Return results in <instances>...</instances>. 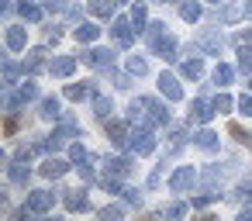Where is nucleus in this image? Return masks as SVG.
Returning a JSON list of instances; mask_svg holds the SVG:
<instances>
[{"mask_svg": "<svg viewBox=\"0 0 252 221\" xmlns=\"http://www.w3.org/2000/svg\"><path fill=\"white\" fill-rule=\"evenodd\" d=\"M128 121H145L149 128L169 125V111H166V104H159V100H152V97H138V100H131V107H128Z\"/></svg>", "mask_w": 252, "mask_h": 221, "instance_id": "1", "label": "nucleus"}, {"mask_svg": "<svg viewBox=\"0 0 252 221\" xmlns=\"http://www.w3.org/2000/svg\"><path fill=\"white\" fill-rule=\"evenodd\" d=\"M145 42H149L152 56H159V59H166V63L176 59V42L166 35V25H162V21H156V25L145 28Z\"/></svg>", "mask_w": 252, "mask_h": 221, "instance_id": "2", "label": "nucleus"}, {"mask_svg": "<svg viewBox=\"0 0 252 221\" xmlns=\"http://www.w3.org/2000/svg\"><path fill=\"white\" fill-rule=\"evenodd\" d=\"M128 145H131V152H135V156H149V152L156 149V138H152V128H149V125H142V128H135V131L128 135Z\"/></svg>", "mask_w": 252, "mask_h": 221, "instance_id": "3", "label": "nucleus"}, {"mask_svg": "<svg viewBox=\"0 0 252 221\" xmlns=\"http://www.w3.org/2000/svg\"><path fill=\"white\" fill-rule=\"evenodd\" d=\"M111 38H114V45L128 49L131 38H135V21H128V18H114V25H111Z\"/></svg>", "mask_w": 252, "mask_h": 221, "instance_id": "4", "label": "nucleus"}, {"mask_svg": "<svg viewBox=\"0 0 252 221\" xmlns=\"http://www.w3.org/2000/svg\"><path fill=\"white\" fill-rule=\"evenodd\" d=\"M25 207H28L32 214H49V211L56 207V193H49V190H35V193H28Z\"/></svg>", "mask_w": 252, "mask_h": 221, "instance_id": "5", "label": "nucleus"}, {"mask_svg": "<svg viewBox=\"0 0 252 221\" xmlns=\"http://www.w3.org/2000/svg\"><path fill=\"white\" fill-rule=\"evenodd\" d=\"M73 135H76V121H69V118H66V121H63V125L49 135V138H45V149H52V152H56V149H63Z\"/></svg>", "mask_w": 252, "mask_h": 221, "instance_id": "6", "label": "nucleus"}, {"mask_svg": "<svg viewBox=\"0 0 252 221\" xmlns=\"http://www.w3.org/2000/svg\"><path fill=\"white\" fill-rule=\"evenodd\" d=\"M193 183H197V173H193V166H180V169L169 176V190H173V193H187Z\"/></svg>", "mask_w": 252, "mask_h": 221, "instance_id": "7", "label": "nucleus"}, {"mask_svg": "<svg viewBox=\"0 0 252 221\" xmlns=\"http://www.w3.org/2000/svg\"><path fill=\"white\" fill-rule=\"evenodd\" d=\"M35 97H38V87L28 80V83H21V90H18V94H7V97H4V107H7V111H14L18 104H28V100H35Z\"/></svg>", "mask_w": 252, "mask_h": 221, "instance_id": "8", "label": "nucleus"}, {"mask_svg": "<svg viewBox=\"0 0 252 221\" xmlns=\"http://www.w3.org/2000/svg\"><path fill=\"white\" fill-rule=\"evenodd\" d=\"M83 63L94 66V69H111L114 66V52L111 49H90V52H83Z\"/></svg>", "mask_w": 252, "mask_h": 221, "instance_id": "9", "label": "nucleus"}, {"mask_svg": "<svg viewBox=\"0 0 252 221\" xmlns=\"http://www.w3.org/2000/svg\"><path fill=\"white\" fill-rule=\"evenodd\" d=\"M221 45H224V38L218 32H211V28L197 35V49H204L207 56H221Z\"/></svg>", "mask_w": 252, "mask_h": 221, "instance_id": "10", "label": "nucleus"}, {"mask_svg": "<svg viewBox=\"0 0 252 221\" xmlns=\"http://www.w3.org/2000/svg\"><path fill=\"white\" fill-rule=\"evenodd\" d=\"M214 114H218L214 100H193V104H190V121H197V125H207Z\"/></svg>", "mask_w": 252, "mask_h": 221, "instance_id": "11", "label": "nucleus"}, {"mask_svg": "<svg viewBox=\"0 0 252 221\" xmlns=\"http://www.w3.org/2000/svg\"><path fill=\"white\" fill-rule=\"evenodd\" d=\"M159 90H162V97H166V100H183L180 80H176V76H169V73H162V76H159Z\"/></svg>", "mask_w": 252, "mask_h": 221, "instance_id": "12", "label": "nucleus"}, {"mask_svg": "<svg viewBox=\"0 0 252 221\" xmlns=\"http://www.w3.org/2000/svg\"><path fill=\"white\" fill-rule=\"evenodd\" d=\"M21 69L32 73V76L42 73V69H45V49H32V52L25 56V63H21Z\"/></svg>", "mask_w": 252, "mask_h": 221, "instance_id": "13", "label": "nucleus"}, {"mask_svg": "<svg viewBox=\"0 0 252 221\" xmlns=\"http://www.w3.org/2000/svg\"><path fill=\"white\" fill-rule=\"evenodd\" d=\"M121 4H125V0H90V14L94 18H111Z\"/></svg>", "mask_w": 252, "mask_h": 221, "instance_id": "14", "label": "nucleus"}, {"mask_svg": "<svg viewBox=\"0 0 252 221\" xmlns=\"http://www.w3.org/2000/svg\"><path fill=\"white\" fill-rule=\"evenodd\" d=\"M25 45H28V32H25L21 25H11V28H7V49H11V52H21Z\"/></svg>", "mask_w": 252, "mask_h": 221, "instance_id": "15", "label": "nucleus"}, {"mask_svg": "<svg viewBox=\"0 0 252 221\" xmlns=\"http://www.w3.org/2000/svg\"><path fill=\"white\" fill-rule=\"evenodd\" d=\"M66 169H69V162H66V159H59V156H52V159H45V162H42V176H49V180H59Z\"/></svg>", "mask_w": 252, "mask_h": 221, "instance_id": "16", "label": "nucleus"}, {"mask_svg": "<svg viewBox=\"0 0 252 221\" xmlns=\"http://www.w3.org/2000/svg\"><path fill=\"white\" fill-rule=\"evenodd\" d=\"M28 176H32V169L25 166V159H14V162L7 166V180H11V183L25 187V183H28Z\"/></svg>", "mask_w": 252, "mask_h": 221, "instance_id": "17", "label": "nucleus"}, {"mask_svg": "<svg viewBox=\"0 0 252 221\" xmlns=\"http://www.w3.org/2000/svg\"><path fill=\"white\" fill-rule=\"evenodd\" d=\"M66 211H87V190H63Z\"/></svg>", "mask_w": 252, "mask_h": 221, "instance_id": "18", "label": "nucleus"}, {"mask_svg": "<svg viewBox=\"0 0 252 221\" xmlns=\"http://www.w3.org/2000/svg\"><path fill=\"white\" fill-rule=\"evenodd\" d=\"M94 94H97L94 83H69V87H66V97H69V100H90Z\"/></svg>", "mask_w": 252, "mask_h": 221, "instance_id": "19", "label": "nucleus"}, {"mask_svg": "<svg viewBox=\"0 0 252 221\" xmlns=\"http://www.w3.org/2000/svg\"><path fill=\"white\" fill-rule=\"evenodd\" d=\"M107 138H111L114 145H125V142H128V125H121V121H111V118H107Z\"/></svg>", "mask_w": 252, "mask_h": 221, "instance_id": "20", "label": "nucleus"}, {"mask_svg": "<svg viewBox=\"0 0 252 221\" xmlns=\"http://www.w3.org/2000/svg\"><path fill=\"white\" fill-rule=\"evenodd\" d=\"M49 69H52V76H69V73L76 69V59H73V56H59Z\"/></svg>", "mask_w": 252, "mask_h": 221, "instance_id": "21", "label": "nucleus"}, {"mask_svg": "<svg viewBox=\"0 0 252 221\" xmlns=\"http://www.w3.org/2000/svg\"><path fill=\"white\" fill-rule=\"evenodd\" d=\"M180 76H187V80H200V76H204V63H200V59H187V63H180Z\"/></svg>", "mask_w": 252, "mask_h": 221, "instance_id": "22", "label": "nucleus"}, {"mask_svg": "<svg viewBox=\"0 0 252 221\" xmlns=\"http://www.w3.org/2000/svg\"><path fill=\"white\" fill-rule=\"evenodd\" d=\"M193 145H197V149H204V152H214V149H218V135L204 128V131H197V135H193Z\"/></svg>", "mask_w": 252, "mask_h": 221, "instance_id": "23", "label": "nucleus"}, {"mask_svg": "<svg viewBox=\"0 0 252 221\" xmlns=\"http://www.w3.org/2000/svg\"><path fill=\"white\" fill-rule=\"evenodd\" d=\"M107 173H111V176H128V173H131V159H128V156L107 159Z\"/></svg>", "mask_w": 252, "mask_h": 221, "instance_id": "24", "label": "nucleus"}, {"mask_svg": "<svg viewBox=\"0 0 252 221\" xmlns=\"http://www.w3.org/2000/svg\"><path fill=\"white\" fill-rule=\"evenodd\" d=\"M200 14H204V11H200L197 0H183V4H180V18H183V21L193 25V21H200Z\"/></svg>", "mask_w": 252, "mask_h": 221, "instance_id": "25", "label": "nucleus"}, {"mask_svg": "<svg viewBox=\"0 0 252 221\" xmlns=\"http://www.w3.org/2000/svg\"><path fill=\"white\" fill-rule=\"evenodd\" d=\"M242 18H245V7H242V4H224V7H221V21H224V25H235V21H242Z\"/></svg>", "mask_w": 252, "mask_h": 221, "instance_id": "26", "label": "nucleus"}, {"mask_svg": "<svg viewBox=\"0 0 252 221\" xmlns=\"http://www.w3.org/2000/svg\"><path fill=\"white\" fill-rule=\"evenodd\" d=\"M42 118H49V121H59V118H63V107H59L56 97H45V100H42Z\"/></svg>", "mask_w": 252, "mask_h": 221, "instance_id": "27", "label": "nucleus"}, {"mask_svg": "<svg viewBox=\"0 0 252 221\" xmlns=\"http://www.w3.org/2000/svg\"><path fill=\"white\" fill-rule=\"evenodd\" d=\"M111 111H114V104H111V97H100V94H94V114L97 118H111Z\"/></svg>", "mask_w": 252, "mask_h": 221, "instance_id": "28", "label": "nucleus"}, {"mask_svg": "<svg viewBox=\"0 0 252 221\" xmlns=\"http://www.w3.org/2000/svg\"><path fill=\"white\" fill-rule=\"evenodd\" d=\"M97 35H100V28H97V25H90V21H83V25L76 28V42H94Z\"/></svg>", "mask_w": 252, "mask_h": 221, "instance_id": "29", "label": "nucleus"}, {"mask_svg": "<svg viewBox=\"0 0 252 221\" xmlns=\"http://www.w3.org/2000/svg\"><path fill=\"white\" fill-rule=\"evenodd\" d=\"M183 145H187V128H173V131H169V149H166V152H180Z\"/></svg>", "mask_w": 252, "mask_h": 221, "instance_id": "30", "label": "nucleus"}, {"mask_svg": "<svg viewBox=\"0 0 252 221\" xmlns=\"http://www.w3.org/2000/svg\"><path fill=\"white\" fill-rule=\"evenodd\" d=\"M238 69L242 73H252V45H238Z\"/></svg>", "mask_w": 252, "mask_h": 221, "instance_id": "31", "label": "nucleus"}, {"mask_svg": "<svg viewBox=\"0 0 252 221\" xmlns=\"http://www.w3.org/2000/svg\"><path fill=\"white\" fill-rule=\"evenodd\" d=\"M18 11H21V18H25V21H42V7L28 4V0H25V4H18Z\"/></svg>", "mask_w": 252, "mask_h": 221, "instance_id": "32", "label": "nucleus"}, {"mask_svg": "<svg viewBox=\"0 0 252 221\" xmlns=\"http://www.w3.org/2000/svg\"><path fill=\"white\" fill-rule=\"evenodd\" d=\"M131 21H135V28H138V32L149 25V11H145V4H135V7H131Z\"/></svg>", "mask_w": 252, "mask_h": 221, "instance_id": "33", "label": "nucleus"}, {"mask_svg": "<svg viewBox=\"0 0 252 221\" xmlns=\"http://www.w3.org/2000/svg\"><path fill=\"white\" fill-rule=\"evenodd\" d=\"M128 73H131V76H145V73H149V63H145L142 56H131V59H128Z\"/></svg>", "mask_w": 252, "mask_h": 221, "instance_id": "34", "label": "nucleus"}, {"mask_svg": "<svg viewBox=\"0 0 252 221\" xmlns=\"http://www.w3.org/2000/svg\"><path fill=\"white\" fill-rule=\"evenodd\" d=\"M231 76H235V69H231V66H224V63L214 69V83H218V87H228V83H231Z\"/></svg>", "mask_w": 252, "mask_h": 221, "instance_id": "35", "label": "nucleus"}, {"mask_svg": "<svg viewBox=\"0 0 252 221\" xmlns=\"http://www.w3.org/2000/svg\"><path fill=\"white\" fill-rule=\"evenodd\" d=\"M69 159H73L76 166H83V162H94V159H90V152H87L80 142H76V145H69Z\"/></svg>", "mask_w": 252, "mask_h": 221, "instance_id": "36", "label": "nucleus"}, {"mask_svg": "<svg viewBox=\"0 0 252 221\" xmlns=\"http://www.w3.org/2000/svg\"><path fill=\"white\" fill-rule=\"evenodd\" d=\"M228 135H231L235 142H242V145H249V149H252V135H249L242 125H228Z\"/></svg>", "mask_w": 252, "mask_h": 221, "instance_id": "37", "label": "nucleus"}, {"mask_svg": "<svg viewBox=\"0 0 252 221\" xmlns=\"http://www.w3.org/2000/svg\"><path fill=\"white\" fill-rule=\"evenodd\" d=\"M14 80H18V63H11V59H7V63H4V87L11 90V87H14Z\"/></svg>", "mask_w": 252, "mask_h": 221, "instance_id": "38", "label": "nucleus"}, {"mask_svg": "<svg viewBox=\"0 0 252 221\" xmlns=\"http://www.w3.org/2000/svg\"><path fill=\"white\" fill-rule=\"evenodd\" d=\"M231 104H235V100H231L228 94H218V97H214V107H218V114H228V111H231Z\"/></svg>", "mask_w": 252, "mask_h": 221, "instance_id": "39", "label": "nucleus"}, {"mask_svg": "<svg viewBox=\"0 0 252 221\" xmlns=\"http://www.w3.org/2000/svg\"><path fill=\"white\" fill-rule=\"evenodd\" d=\"M162 214H166V218H183V214H187V204H183V200H176V204H169Z\"/></svg>", "mask_w": 252, "mask_h": 221, "instance_id": "40", "label": "nucleus"}, {"mask_svg": "<svg viewBox=\"0 0 252 221\" xmlns=\"http://www.w3.org/2000/svg\"><path fill=\"white\" fill-rule=\"evenodd\" d=\"M235 197H242V200H245V197H249V200H252V176H249V180H242V183H238V193H235Z\"/></svg>", "mask_w": 252, "mask_h": 221, "instance_id": "41", "label": "nucleus"}, {"mask_svg": "<svg viewBox=\"0 0 252 221\" xmlns=\"http://www.w3.org/2000/svg\"><path fill=\"white\" fill-rule=\"evenodd\" d=\"M125 200L131 207H142V190H125Z\"/></svg>", "mask_w": 252, "mask_h": 221, "instance_id": "42", "label": "nucleus"}, {"mask_svg": "<svg viewBox=\"0 0 252 221\" xmlns=\"http://www.w3.org/2000/svg\"><path fill=\"white\" fill-rule=\"evenodd\" d=\"M238 111H242L245 118H252V97H249V94H245V97L238 100Z\"/></svg>", "mask_w": 252, "mask_h": 221, "instance_id": "43", "label": "nucleus"}, {"mask_svg": "<svg viewBox=\"0 0 252 221\" xmlns=\"http://www.w3.org/2000/svg\"><path fill=\"white\" fill-rule=\"evenodd\" d=\"M45 35H49V42H52V38L59 42V38H63V28H59V25H49V28H45Z\"/></svg>", "mask_w": 252, "mask_h": 221, "instance_id": "44", "label": "nucleus"}, {"mask_svg": "<svg viewBox=\"0 0 252 221\" xmlns=\"http://www.w3.org/2000/svg\"><path fill=\"white\" fill-rule=\"evenodd\" d=\"M118 214H121V207H104L100 211V218H118Z\"/></svg>", "mask_w": 252, "mask_h": 221, "instance_id": "45", "label": "nucleus"}, {"mask_svg": "<svg viewBox=\"0 0 252 221\" xmlns=\"http://www.w3.org/2000/svg\"><path fill=\"white\" fill-rule=\"evenodd\" d=\"M11 7H14L11 0H0V11H4V14H11Z\"/></svg>", "mask_w": 252, "mask_h": 221, "instance_id": "46", "label": "nucleus"}, {"mask_svg": "<svg viewBox=\"0 0 252 221\" xmlns=\"http://www.w3.org/2000/svg\"><path fill=\"white\" fill-rule=\"evenodd\" d=\"M245 14H249V18H252V0H249V4H245Z\"/></svg>", "mask_w": 252, "mask_h": 221, "instance_id": "47", "label": "nucleus"}, {"mask_svg": "<svg viewBox=\"0 0 252 221\" xmlns=\"http://www.w3.org/2000/svg\"><path fill=\"white\" fill-rule=\"evenodd\" d=\"M245 35H249V42H252V28H249V32H245Z\"/></svg>", "mask_w": 252, "mask_h": 221, "instance_id": "48", "label": "nucleus"}, {"mask_svg": "<svg viewBox=\"0 0 252 221\" xmlns=\"http://www.w3.org/2000/svg\"><path fill=\"white\" fill-rule=\"evenodd\" d=\"M211 4H224V0H211Z\"/></svg>", "mask_w": 252, "mask_h": 221, "instance_id": "49", "label": "nucleus"}, {"mask_svg": "<svg viewBox=\"0 0 252 221\" xmlns=\"http://www.w3.org/2000/svg\"><path fill=\"white\" fill-rule=\"evenodd\" d=\"M249 87H252V80H249Z\"/></svg>", "mask_w": 252, "mask_h": 221, "instance_id": "50", "label": "nucleus"}, {"mask_svg": "<svg viewBox=\"0 0 252 221\" xmlns=\"http://www.w3.org/2000/svg\"><path fill=\"white\" fill-rule=\"evenodd\" d=\"M162 4H166V0H162Z\"/></svg>", "mask_w": 252, "mask_h": 221, "instance_id": "51", "label": "nucleus"}]
</instances>
